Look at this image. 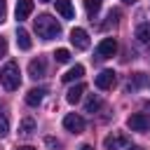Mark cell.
<instances>
[{
	"mask_svg": "<svg viewBox=\"0 0 150 150\" xmlns=\"http://www.w3.org/2000/svg\"><path fill=\"white\" fill-rule=\"evenodd\" d=\"M136 150H138V148H136Z\"/></svg>",
	"mask_w": 150,
	"mask_h": 150,
	"instance_id": "obj_30",
	"label": "cell"
},
{
	"mask_svg": "<svg viewBox=\"0 0 150 150\" xmlns=\"http://www.w3.org/2000/svg\"><path fill=\"white\" fill-rule=\"evenodd\" d=\"M54 59H56V63H68L70 61V52L68 49H56L54 52Z\"/></svg>",
	"mask_w": 150,
	"mask_h": 150,
	"instance_id": "obj_21",
	"label": "cell"
},
{
	"mask_svg": "<svg viewBox=\"0 0 150 150\" xmlns=\"http://www.w3.org/2000/svg\"><path fill=\"white\" fill-rule=\"evenodd\" d=\"M63 127H66V131H70V134H80V131H84V117L77 115V112H68V115L63 117Z\"/></svg>",
	"mask_w": 150,
	"mask_h": 150,
	"instance_id": "obj_5",
	"label": "cell"
},
{
	"mask_svg": "<svg viewBox=\"0 0 150 150\" xmlns=\"http://www.w3.org/2000/svg\"><path fill=\"white\" fill-rule=\"evenodd\" d=\"M122 2H127V5H134V2H136V0H122Z\"/></svg>",
	"mask_w": 150,
	"mask_h": 150,
	"instance_id": "obj_28",
	"label": "cell"
},
{
	"mask_svg": "<svg viewBox=\"0 0 150 150\" xmlns=\"http://www.w3.org/2000/svg\"><path fill=\"white\" fill-rule=\"evenodd\" d=\"M5 54H7V40L0 38V56H5Z\"/></svg>",
	"mask_w": 150,
	"mask_h": 150,
	"instance_id": "obj_24",
	"label": "cell"
},
{
	"mask_svg": "<svg viewBox=\"0 0 150 150\" xmlns=\"http://www.w3.org/2000/svg\"><path fill=\"white\" fill-rule=\"evenodd\" d=\"M82 75H84V68L77 63V66H73V68H70L66 75H61V80H63V82H75V80H80Z\"/></svg>",
	"mask_w": 150,
	"mask_h": 150,
	"instance_id": "obj_15",
	"label": "cell"
},
{
	"mask_svg": "<svg viewBox=\"0 0 150 150\" xmlns=\"http://www.w3.org/2000/svg\"><path fill=\"white\" fill-rule=\"evenodd\" d=\"M40 2H47V0H40Z\"/></svg>",
	"mask_w": 150,
	"mask_h": 150,
	"instance_id": "obj_29",
	"label": "cell"
},
{
	"mask_svg": "<svg viewBox=\"0 0 150 150\" xmlns=\"http://www.w3.org/2000/svg\"><path fill=\"white\" fill-rule=\"evenodd\" d=\"M80 150H91V145H82V148H80Z\"/></svg>",
	"mask_w": 150,
	"mask_h": 150,
	"instance_id": "obj_27",
	"label": "cell"
},
{
	"mask_svg": "<svg viewBox=\"0 0 150 150\" xmlns=\"http://www.w3.org/2000/svg\"><path fill=\"white\" fill-rule=\"evenodd\" d=\"M16 21H23V19H28L30 14H33V0H19L16 2Z\"/></svg>",
	"mask_w": 150,
	"mask_h": 150,
	"instance_id": "obj_10",
	"label": "cell"
},
{
	"mask_svg": "<svg viewBox=\"0 0 150 150\" xmlns=\"http://www.w3.org/2000/svg\"><path fill=\"white\" fill-rule=\"evenodd\" d=\"M94 84L98 89H112V84H115V70H101L94 77Z\"/></svg>",
	"mask_w": 150,
	"mask_h": 150,
	"instance_id": "obj_8",
	"label": "cell"
},
{
	"mask_svg": "<svg viewBox=\"0 0 150 150\" xmlns=\"http://www.w3.org/2000/svg\"><path fill=\"white\" fill-rule=\"evenodd\" d=\"M33 26H35V33H38L42 40H54V38L61 33V23H59L54 16H49V14H40V16L33 21Z\"/></svg>",
	"mask_w": 150,
	"mask_h": 150,
	"instance_id": "obj_1",
	"label": "cell"
},
{
	"mask_svg": "<svg viewBox=\"0 0 150 150\" xmlns=\"http://www.w3.org/2000/svg\"><path fill=\"white\" fill-rule=\"evenodd\" d=\"M82 94H84V84H75V87H70V89H68L66 101H68V103H77V101L82 98Z\"/></svg>",
	"mask_w": 150,
	"mask_h": 150,
	"instance_id": "obj_16",
	"label": "cell"
},
{
	"mask_svg": "<svg viewBox=\"0 0 150 150\" xmlns=\"http://www.w3.org/2000/svg\"><path fill=\"white\" fill-rule=\"evenodd\" d=\"M45 143H47V145H49L52 150H59V148H61V143H59V141H54V138H47Z\"/></svg>",
	"mask_w": 150,
	"mask_h": 150,
	"instance_id": "obj_23",
	"label": "cell"
},
{
	"mask_svg": "<svg viewBox=\"0 0 150 150\" xmlns=\"http://www.w3.org/2000/svg\"><path fill=\"white\" fill-rule=\"evenodd\" d=\"M42 98H45V89H30L28 94H26V103L28 105H40L42 103Z\"/></svg>",
	"mask_w": 150,
	"mask_h": 150,
	"instance_id": "obj_12",
	"label": "cell"
},
{
	"mask_svg": "<svg viewBox=\"0 0 150 150\" xmlns=\"http://www.w3.org/2000/svg\"><path fill=\"white\" fill-rule=\"evenodd\" d=\"M54 5H56V12L63 19H73L75 16V9H73V2L70 0H54Z\"/></svg>",
	"mask_w": 150,
	"mask_h": 150,
	"instance_id": "obj_11",
	"label": "cell"
},
{
	"mask_svg": "<svg viewBox=\"0 0 150 150\" xmlns=\"http://www.w3.org/2000/svg\"><path fill=\"white\" fill-rule=\"evenodd\" d=\"M84 9L89 16H96L98 9H101V0H84Z\"/></svg>",
	"mask_w": 150,
	"mask_h": 150,
	"instance_id": "obj_19",
	"label": "cell"
},
{
	"mask_svg": "<svg viewBox=\"0 0 150 150\" xmlns=\"http://www.w3.org/2000/svg\"><path fill=\"white\" fill-rule=\"evenodd\" d=\"M70 42H73V47L75 49H87L89 47V35H87V30L84 28H73L70 30Z\"/></svg>",
	"mask_w": 150,
	"mask_h": 150,
	"instance_id": "obj_7",
	"label": "cell"
},
{
	"mask_svg": "<svg viewBox=\"0 0 150 150\" xmlns=\"http://www.w3.org/2000/svg\"><path fill=\"white\" fill-rule=\"evenodd\" d=\"M19 134L21 136H33L35 134V120L33 117H23L21 124H19Z\"/></svg>",
	"mask_w": 150,
	"mask_h": 150,
	"instance_id": "obj_13",
	"label": "cell"
},
{
	"mask_svg": "<svg viewBox=\"0 0 150 150\" xmlns=\"http://www.w3.org/2000/svg\"><path fill=\"white\" fill-rule=\"evenodd\" d=\"M45 70H47V66H45V59H33L30 63H28V75L33 77V80H40V77H45Z\"/></svg>",
	"mask_w": 150,
	"mask_h": 150,
	"instance_id": "obj_9",
	"label": "cell"
},
{
	"mask_svg": "<svg viewBox=\"0 0 150 150\" xmlns=\"http://www.w3.org/2000/svg\"><path fill=\"white\" fill-rule=\"evenodd\" d=\"M115 52H117L115 38H103V40L98 42V47H96V54H98L101 59H110V56H115Z\"/></svg>",
	"mask_w": 150,
	"mask_h": 150,
	"instance_id": "obj_6",
	"label": "cell"
},
{
	"mask_svg": "<svg viewBox=\"0 0 150 150\" xmlns=\"http://www.w3.org/2000/svg\"><path fill=\"white\" fill-rule=\"evenodd\" d=\"M98 108H101V98H98V96H89L87 103H84V110H87V112H96Z\"/></svg>",
	"mask_w": 150,
	"mask_h": 150,
	"instance_id": "obj_20",
	"label": "cell"
},
{
	"mask_svg": "<svg viewBox=\"0 0 150 150\" xmlns=\"http://www.w3.org/2000/svg\"><path fill=\"white\" fill-rule=\"evenodd\" d=\"M127 127L131 131H148L150 129V117L145 112H134L127 117Z\"/></svg>",
	"mask_w": 150,
	"mask_h": 150,
	"instance_id": "obj_4",
	"label": "cell"
},
{
	"mask_svg": "<svg viewBox=\"0 0 150 150\" xmlns=\"http://www.w3.org/2000/svg\"><path fill=\"white\" fill-rule=\"evenodd\" d=\"M136 40L138 42H150V23H141L136 28Z\"/></svg>",
	"mask_w": 150,
	"mask_h": 150,
	"instance_id": "obj_17",
	"label": "cell"
},
{
	"mask_svg": "<svg viewBox=\"0 0 150 150\" xmlns=\"http://www.w3.org/2000/svg\"><path fill=\"white\" fill-rule=\"evenodd\" d=\"M7 131H9V120L5 112H0V136H5Z\"/></svg>",
	"mask_w": 150,
	"mask_h": 150,
	"instance_id": "obj_22",
	"label": "cell"
},
{
	"mask_svg": "<svg viewBox=\"0 0 150 150\" xmlns=\"http://www.w3.org/2000/svg\"><path fill=\"white\" fill-rule=\"evenodd\" d=\"M0 82H2V87H5L7 91L19 89V84H21V70H19V66H16L14 61L5 63V68L0 70Z\"/></svg>",
	"mask_w": 150,
	"mask_h": 150,
	"instance_id": "obj_2",
	"label": "cell"
},
{
	"mask_svg": "<svg viewBox=\"0 0 150 150\" xmlns=\"http://www.w3.org/2000/svg\"><path fill=\"white\" fill-rule=\"evenodd\" d=\"M5 12H7V7H5V0H0V23L5 21Z\"/></svg>",
	"mask_w": 150,
	"mask_h": 150,
	"instance_id": "obj_25",
	"label": "cell"
},
{
	"mask_svg": "<svg viewBox=\"0 0 150 150\" xmlns=\"http://www.w3.org/2000/svg\"><path fill=\"white\" fill-rule=\"evenodd\" d=\"M16 150H35V148H33V145H19Z\"/></svg>",
	"mask_w": 150,
	"mask_h": 150,
	"instance_id": "obj_26",
	"label": "cell"
},
{
	"mask_svg": "<svg viewBox=\"0 0 150 150\" xmlns=\"http://www.w3.org/2000/svg\"><path fill=\"white\" fill-rule=\"evenodd\" d=\"M143 84H148V75H145V73H136L134 80H129V89H138V87H143Z\"/></svg>",
	"mask_w": 150,
	"mask_h": 150,
	"instance_id": "obj_18",
	"label": "cell"
},
{
	"mask_svg": "<svg viewBox=\"0 0 150 150\" xmlns=\"http://www.w3.org/2000/svg\"><path fill=\"white\" fill-rule=\"evenodd\" d=\"M16 45H19V49H23V52L30 49V45H33V42H30V35H28L23 28H16Z\"/></svg>",
	"mask_w": 150,
	"mask_h": 150,
	"instance_id": "obj_14",
	"label": "cell"
},
{
	"mask_svg": "<svg viewBox=\"0 0 150 150\" xmlns=\"http://www.w3.org/2000/svg\"><path fill=\"white\" fill-rule=\"evenodd\" d=\"M103 148H105V150H131V141H129V136H127V134L112 131L110 136H105Z\"/></svg>",
	"mask_w": 150,
	"mask_h": 150,
	"instance_id": "obj_3",
	"label": "cell"
}]
</instances>
